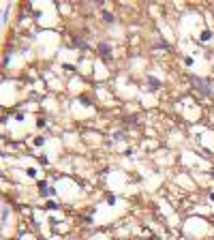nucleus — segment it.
I'll return each mask as SVG.
<instances>
[{
    "instance_id": "0eeeda50",
    "label": "nucleus",
    "mask_w": 214,
    "mask_h": 240,
    "mask_svg": "<svg viewBox=\"0 0 214 240\" xmlns=\"http://www.w3.org/2000/svg\"><path fill=\"white\" fill-rule=\"evenodd\" d=\"M212 176H214V167H212Z\"/></svg>"
},
{
    "instance_id": "f03ea898",
    "label": "nucleus",
    "mask_w": 214,
    "mask_h": 240,
    "mask_svg": "<svg viewBox=\"0 0 214 240\" xmlns=\"http://www.w3.org/2000/svg\"><path fill=\"white\" fill-rule=\"evenodd\" d=\"M109 50H111V45H109V43H101V45H99V52H101L103 56H107Z\"/></svg>"
},
{
    "instance_id": "7ed1b4c3",
    "label": "nucleus",
    "mask_w": 214,
    "mask_h": 240,
    "mask_svg": "<svg viewBox=\"0 0 214 240\" xmlns=\"http://www.w3.org/2000/svg\"><path fill=\"white\" fill-rule=\"evenodd\" d=\"M103 19H105L107 24H111V21H113V15H111V13H107V11H103Z\"/></svg>"
},
{
    "instance_id": "39448f33",
    "label": "nucleus",
    "mask_w": 214,
    "mask_h": 240,
    "mask_svg": "<svg viewBox=\"0 0 214 240\" xmlns=\"http://www.w3.org/2000/svg\"><path fill=\"white\" fill-rule=\"evenodd\" d=\"M184 64L191 66V64H193V58H191V56H184Z\"/></svg>"
},
{
    "instance_id": "423d86ee",
    "label": "nucleus",
    "mask_w": 214,
    "mask_h": 240,
    "mask_svg": "<svg viewBox=\"0 0 214 240\" xmlns=\"http://www.w3.org/2000/svg\"><path fill=\"white\" fill-rule=\"evenodd\" d=\"M43 141H45L43 137H37V139H34V146H41V144H43Z\"/></svg>"
},
{
    "instance_id": "f257e3e1",
    "label": "nucleus",
    "mask_w": 214,
    "mask_h": 240,
    "mask_svg": "<svg viewBox=\"0 0 214 240\" xmlns=\"http://www.w3.org/2000/svg\"><path fill=\"white\" fill-rule=\"evenodd\" d=\"M188 79H191V84H193L195 88H199V90H201V92L206 94V97H210V94H212V90H210L212 86H210L208 82H203V79H199V77H195V75H191Z\"/></svg>"
},
{
    "instance_id": "20e7f679",
    "label": "nucleus",
    "mask_w": 214,
    "mask_h": 240,
    "mask_svg": "<svg viewBox=\"0 0 214 240\" xmlns=\"http://www.w3.org/2000/svg\"><path fill=\"white\" fill-rule=\"evenodd\" d=\"M210 37H212L210 30H203V32H201V41H210Z\"/></svg>"
}]
</instances>
